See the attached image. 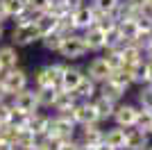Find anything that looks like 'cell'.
I'll return each mask as SVG.
<instances>
[{
  "label": "cell",
  "mask_w": 152,
  "mask_h": 150,
  "mask_svg": "<svg viewBox=\"0 0 152 150\" xmlns=\"http://www.w3.org/2000/svg\"><path fill=\"white\" fill-rule=\"evenodd\" d=\"M27 116L30 114H25V112H20V109H16V107L12 105V112H9V116H7V125L9 127H25L27 125Z\"/></svg>",
  "instance_id": "cell-26"
},
{
  "label": "cell",
  "mask_w": 152,
  "mask_h": 150,
  "mask_svg": "<svg viewBox=\"0 0 152 150\" xmlns=\"http://www.w3.org/2000/svg\"><path fill=\"white\" fill-rule=\"evenodd\" d=\"M95 150H114V148H111V146H107L104 141H102V143H98V146H95Z\"/></svg>",
  "instance_id": "cell-43"
},
{
  "label": "cell",
  "mask_w": 152,
  "mask_h": 150,
  "mask_svg": "<svg viewBox=\"0 0 152 150\" xmlns=\"http://www.w3.org/2000/svg\"><path fill=\"white\" fill-rule=\"evenodd\" d=\"M82 127H84L82 146H98V143H102V137H104V132L98 127V123H93V125H82Z\"/></svg>",
  "instance_id": "cell-22"
},
{
  "label": "cell",
  "mask_w": 152,
  "mask_h": 150,
  "mask_svg": "<svg viewBox=\"0 0 152 150\" xmlns=\"http://www.w3.org/2000/svg\"><path fill=\"white\" fill-rule=\"evenodd\" d=\"M116 25H118V30H121L123 39H134V34L139 32V27H136V18H118L116 21Z\"/></svg>",
  "instance_id": "cell-25"
},
{
  "label": "cell",
  "mask_w": 152,
  "mask_h": 150,
  "mask_svg": "<svg viewBox=\"0 0 152 150\" xmlns=\"http://www.w3.org/2000/svg\"><path fill=\"white\" fill-rule=\"evenodd\" d=\"M55 91L57 89L52 87H37V100H39V107H52V100H55Z\"/></svg>",
  "instance_id": "cell-27"
},
{
  "label": "cell",
  "mask_w": 152,
  "mask_h": 150,
  "mask_svg": "<svg viewBox=\"0 0 152 150\" xmlns=\"http://www.w3.org/2000/svg\"><path fill=\"white\" fill-rule=\"evenodd\" d=\"M125 43H127V39H123V34H121L116 23L104 27V48H123Z\"/></svg>",
  "instance_id": "cell-19"
},
{
  "label": "cell",
  "mask_w": 152,
  "mask_h": 150,
  "mask_svg": "<svg viewBox=\"0 0 152 150\" xmlns=\"http://www.w3.org/2000/svg\"><path fill=\"white\" fill-rule=\"evenodd\" d=\"M148 134H150V137H152V130H150V132H148Z\"/></svg>",
  "instance_id": "cell-47"
},
{
  "label": "cell",
  "mask_w": 152,
  "mask_h": 150,
  "mask_svg": "<svg viewBox=\"0 0 152 150\" xmlns=\"http://www.w3.org/2000/svg\"><path fill=\"white\" fill-rule=\"evenodd\" d=\"M0 82H2V87H5V93L12 98L14 93H18L23 89L27 87V73L18 66H14V68H5L0 73Z\"/></svg>",
  "instance_id": "cell-2"
},
{
  "label": "cell",
  "mask_w": 152,
  "mask_h": 150,
  "mask_svg": "<svg viewBox=\"0 0 152 150\" xmlns=\"http://www.w3.org/2000/svg\"><path fill=\"white\" fill-rule=\"evenodd\" d=\"M129 43L136 46V48L145 50L148 46L152 43V32H145V30H139L136 34H134V39H129Z\"/></svg>",
  "instance_id": "cell-32"
},
{
  "label": "cell",
  "mask_w": 152,
  "mask_h": 150,
  "mask_svg": "<svg viewBox=\"0 0 152 150\" xmlns=\"http://www.w3.org/2000/svg\"><path fill=\"white\" fill-rule=\"evenodd\" d=\"M0 150H12V141L2 139V141H0Z\"/></svg>",
  "instance_id": "cell-42"
},
{
  "label": "cell",
  "mask_w": 152,
  "mask_h": 150,
  "mask_svg": "<svg viewBox=\"0 0 152 150\" xmlns=\"http://www.w3.org/2000/svg\"><path fill=\"white\" fill-rule=\"evenodd\" d=\"M59 150H82V141H73V139H66V141H61Z\"/></svg>",
  "instance_id": "cell-38"
},
{
  "label": "cell",
  "mask_w": 152,
  "mask_h": 150,
  "mask_svg": "<svg viewBox=\"0 0 152 150\" xmlns=\"http://www.w3.org/2000/svg\"><path fill=\"white\" fill-rule=\"evenodd\" d=\"M121 5V0H93V9L98 12H104V14H114Z\"/></svg>",
  "instance_id": "cell-34"
},
{
  "label": "cell",
  "mask_w": 152,
  "mask_h": 150,
  "mask_svg": "<svg viewBox=\"0 0 152 150\" xmlns=\"http://www.w3.org/2000/svg\"><path fill=\"white\" fill-rule=\"evenodd\" d=\"M50 2L52 0H25V5L30 7V9H34V12H48L50 9Z\"/></svg>",
  "instance_id": "cell-36"
},
{
  "label": "cell",
  "mask_w": 152,
  "mask_h": 150,
  "mask_svg": "<svg viewBox=\"0 0 152 150\" xmlns=\"http://www.w3.org/2000/svg\"><path fill=\"white\" fill-rule=\"evenodd\" d=\"M57 52L61 57H66V59H80V57H84L86 52H89V48H86V43H84L82 34L70 32V34H66V37L61 39V46H59Z\"/></svg>",
  "instance_id": "cell-3"
},
{
  "label": "cell",
  "mask_w": 152,
  "mask_h": 150,
  "mask_svg": "<svg viewBox=\"0 0 152 150\" xmlns=\"http://www.w3.org/2000/svg\"><path fill=\"white\" fill-rule=\"evenodd\" d=\"M25 150H41V148H39V146H27Z\"/></svg>",
  "instance_id": "cell-45"
},
{
  "label": "cell",
  "mask_w": 152,
  "mask_h": 150,
  "mask_svg": "<svg viewBox=\"0 0 152 150\" xmlns=\"http://www.w3.org/2000/svg\"><path fill=\"white\" fill-rule=\"evenodd\" d=\"M18 59H20V55L14 46H0V66H2V71L18 66Z\"/></svg>",
  "instance_id": "cell-21"
},
{
  "label": "cell",
  "mask_w": 152,
  "mask_h": 150,
  "mask_svg": "<svg viewBox=\"0 0 152 150\" xmlns=\"http://www.w3.org/2000/svg\"><path fill=\"white\" fill-rule=\"evenodd\" d=\"M148 2H150V5H152V0H148Z\"/></svg>",
  "instance_id": "cell-50"
},
{
  "label": "cell",
  "mask_w": 152,
  "mask_h": 150,
  "mask_svg": "<svg viewBox=\"0 0 152 150\" xmlns=\"http://www.w3.org/2000/svg\"><path fill=\"white\" fill-rule=\"evenodd\" d=\"M48 123H50V118L48 116H43V114H39V112H34V114H30L27 116V130H32L37 137H41V134H45L48 132Z\"/></svg>",
  "instance_id": "cell-20"
},
{
  "label": "cell",
  "mask_w": 152,
  "mask_h": 150,
  "mask_svg": "<svg viewBox=\"0 0 152 150\" xmlns=\"http://www.w3.org/2000/svg\"><path fill=\"white\" fill-rule=\"evenodd\" d=\"M148 148V132L141 127H127L125 132V148L123 150H145Z\"/></svg>",
  "instance_id": "cell-10"
},
{
  "label": "cell",
  "mask_w": 152,
  "mask_h": 150,
  "mask_svg": "<svg viewBox=\"0 0 152 150\" xmlns=\"http://www.w3.org/2000/svg\"><path fill=\"white\" fill-rule=\"evenodd\" d=\"M2 21H7V12H5V2L0 0V23H2Z\"/></svg>",
  "instance_id": "cell-41"
},
{
  "label": "cell",
  "mask_w": 152,
  "mask_h": 150,
  "mask_svg": "<svg viewBox=\"0 0 152 150\" xmlns=\"http://www.w3.org/2000/svg\"><path fill=\"white\" fill-rule=\"evenodd\" d=\"M136 27H139V30H145V32H152V21L139 14V16H136Z\"/></svg>",
  "instance_id": "cell-39"
},
{
  "label": "cell",
  "mask_w": 152,
  "mask_h": 150,
  "mask_svg": "<svg viewBox=\"0 0 152 150\" xmlns=\"http://www.w3.org/2000/svg\"><path fill=\"white\" fill-rule=\"evenodd\" d=\"M9 37H12L14 46L25 48V46H32L34 41H39L41 34H39V30H37V25H34V23H25V25H16Z\"/></svg>",
  "instance_id": "cell-6"
},
{
  "label": "cell",
  "mask_w": 152,
  "mask_h": 150,
  "mask_svg": "<svg viewBox=\"0 0 152 150\" xmlns=\"http://www.w3.org/2000/svg\"><path fill=\"white\" fill-rule=\"evenodd\" d=\"M109 75H111V68H109V64L104 62L102 57L93 59V62L89 64V68H86V77H89V80H93L95 84H102Z\"/></svg>",
  "instance_id": "cell-13"
},
{
  "label": "cell",
  "mask_w": 152,
  "mask_h": 150,
  "mask_svg": "<svg viewBox=\"0 0 152 150\" xmlns=\"http://www.w3.org/2000/svg\"><path fill=\"white\" fill-rule=\"evenodd\" d=\"M125 91H127L125 87H121L118 82L109 80V77L100 84V96H107V98H111V100H121L123 96H125Z\"/></svg>",
  "instance_id": "cell-23"
},
{
  "label": "cell",
  "mask_w": 152,
  "mask_h": 150,
  "mask_svg": "<svg viewBox=\"0 0 152 150\" xmlns=\"http://www.w3.org/2000/svg\"><path fill=\"white\" fill-rule=\"evenodd\" d=\"M5 2V12H7V18H16L18 14L25 12V0H2Z\"/></svg>",
  "instance_id": "cell-29"
},
{
  "label": "cell",
  "mask_w": 152,
  "mask_h": 150,
  "mask_svg": "<svg viewBox=\"0 0 152 150\" xmlns=\"http://www.w3.org/2000/svg\"><path fill=\"white\" fill-rule=\"evenodd\" d=\"M139 102H141V109H152V84H145L139 91Z\"/></svg>",
  "instance_id": "cell-35"
},
{
  "label": "cell",
  "mask_w": 152,
  "mask_h": 150,
  "mask_svg": "<svg viewBox=\"0 0 152 150\" xmlns=\"http://www.w3.org/2000/svg\"><path fill=\"white\" fill-rule=\"evenodd\" d=\"M136 127H141L143 132H150L152 130V109H139Z\"/></svg>",
  "instance_id": "cell-33"
},
{
  "label": "cell",
  "mask_w": 152,
  "mask_h": 150,
  "mask_svg": "<svg viewBox=\"0 0 152 150\" xmlns=\"http://www.w3.org/2000/svg\"><path fill=\"white\" fill-rule=\"evenodd\" d=\"M121 57H123V66H136L139 62H143V50L127 41L121 48Z\"/></svg>",
  "instance_id": "cell-18"
},
{
  "label": "cell",
  "mask_w": 152,
  "mask_h": 150,
  "mask_svg": "<svg viewBox=\"0 0 152 150\" xmlns=\"http://www.w3.org/2000/svg\"><path fill=\"white\" fill-rule=\"evenodd\" d=\"M104 62L109 64V68L116 71L123 66V57H121V48H107V52H104V57H102Z\"/></svg>",
  "instance_id": "cell-30"
},
{
  "label": "cell",
  "mask_w": 152,
  "mask_h": 150,
  "mask_svg": "<svg viewBox=\"0 0 152 150\" xmlns=\"http://www.w3.org/2000/svg\"><path fill=\"white\" fill-rule=\"evenodd\" d=\"M136 116H139V107L134 105H121L114 109V118H116V125L121 127H134L136 125Z\"/></svg>",
  "instance_id": "cell-11"
},
{
  "label": "cell",
  "mask_w": 152,
  "mask_h": 150,
  "mask_svg": "<svg viewBox=\"0 0 152 150\" xmlns=\"http://www.w3.org/2000/svg\"><path fill=\"white\" fill-rule=\"evenodd\" d=\"M70 21L75 25V30H86L89 25L95 23V12L93 7H86V5H80L70 12Z\"/></svg>",
  "instance_id": "cell-8"
},
{
  "label": "cell",
  "mask_w": 152,
  "mask_h": 150,
  "mask_svg": "<svg viewBox=\"0 0 152 150\" xmlns=\"http://www.w3.org/2000/svg\"><path fill=\"white\" fill-rule=\"evenodd\" d=\"M41 150H59V146H61V141L55 137H50V134H41V137H37V143Z\"/></svg>",
  "instance_id": "cell-31"
},
{
  "label": "cell",
  "mask_w": 152,
  "mask_h": 150,
  "mask_svg": "<svg viewBox=\"0 0 152 150\" xmlns=\"http://www.w3.org/2000/svg\"><path fill=\"white\" fill-rule=\"evenodd\" d=\"M145 150H152V148H150V146H148V148H145Z\"/></svg>",
  "instance_id": "cell-48"
},
{
  "label": "cell",
  "mask_w": 152,
  "mask_h": 150,
  "mask_svg": "<svg viewBox=\"0 0 152 150\" xmlns=\"http://www.w3.org/2000/svg\"><path fill=\"white\" fill-rule=\"evenodd\" d=\"M66 68V64H50V66H43L39 68L34 80H37V87H59V80H61V73Z\"/></svg>",
  "instance_id": "cell-4"
},
{
  "label": "cell",
  "mask_w": 152,
  "mask_h": 150,
  "mask_svg": "<svg viewBox=\"0 0 152 150\" xmlns=\"http://www.w3.org/2000/svg\"><path fill=\"white\" fill-rule=\"evenodd\" d=\"M61 39H64V34H59V32H50V34H43V37L39 39V41L43 43V48H45V50H50V52H57L59 46H61Z\"/></svg>",
  "instance_id": "cell-28"
},
{
  "label": "cell",
  "mask_w": 152,
  "mask_h": 150,
  "mask_svg": "<svg viewBox=\"0 0 152 150\" xmlns=\"http://www.w3.org/2000/svg\"><path fill=\"white\" fill-rule=\"evenodd\" d=\"M64 2H66V5H68L70 9H75V7H80V5H82V0H64Z\"/></svg>",
  "instance_id": "cell-40"
},
{
  "label": "cell",
  "mask_w": 152,
  "mask_h": 150,
  "mask_svg": "<svg viewBox=\"0 0 152 150\" xmlns=\"http://www.w3.org/2000/svg\"><path fill=\"white\" fill-rule=\"evenodd\" d=\"M75 105H77L75 91H66V89L57 87V91H55V100H52V107H55L59 114H68Z\"/></svg>",
  "instance_id": "cell-9"
},
{
  "label": "cell",
  "mask_w": 152,
  "mask_h": 150,
  "mask_svg": "<svg viewBox=\"0 0 152 150\" xmlns=\"http://www.w3.org/2000/svg\"><path fill=\"white\" fill-rule=\"evenodd\" d=\"M57 23H59V16H55V14L50 12H41L34 18V25H37L39 34L43 37V34H50V32H57Z\"/></svg>",
  "instance_id": "cell-15"
},
{
  "label": "cell",
  "mask_w": 152,
  "mask_h": 150,
  "mask_svg": "<svg viewBox=\"0 0 152 150\" xmlns=\"http://www.w3.org/2000/svg\"><path fill=\"white\" fill-rule=\"evenodd\" d=\"M84 43L89 50H104V30H102L100 25H89L86 30H84Z\"/></svg>",
  "instance_id": "cell-12"
},
{
  "label": "cell",
  "mask_w": 152,
  "mask_h": 150,
  "mask_svg": "<svg viewBox=\"0 0 152 150\" xmlns=\"http://www.w3.org/2000/svg\"><path fill=\"white\" fill-rule=\"evenodd\" d=\"M45 134H50V137L59 139V141H66V139H73V134H75V121H73V116L68 114H57L55 118H50V123H48V132Z\"/></svg>",
  "instance_id": "cell-1"
},
{
  "label": "cell",
  "mask_w": 152,
  "mask_h": 150,
  "mask_svg": "<svg viewBox=\"0 0 152 150\" xmlns=\"http://www.w3.org/2000/svg\"><path fill=\"white\" fill-rule=\"evenodd\" d=\"M93 107H95V112H98V116H100V121H107V118L114 116L116 100L107 98V96H98V98L93 100Z\"/></svg>",
  "instance_id": "cell-17"
},
{
  "label": "cell",
  "mask_w": 152,
  "mask_h": 150,
  "mask_svg": "<svg viewBox=\"0 0 152 150\" xmlns=\"http://www.w3.org/2000/svg\"><path fill=\"white\" fill-rule=\"evenodd\" d=\"M70 116L75 121V125H93L100 123V116L93 107V100H86V102H77L73 109H70Z\"/></svg>",
  "instance_id": "cell-5"
},
{
  "label": "cell",
  "mask_w": 152,
  "mask_h": 150,
  "mask_svg": "<svg viewBox=\"0 0 152 150\" xmlns=\"http://www.w3.org/2000/svg\"><path fill=\"white\" fill-rule=\"evenodd\" d=\"M143 82L152 84V59H143Z\"/></svg>",
  "instance_id": "cell-37"
},
{
  "label": "cell",
  "mask_w": 152,
  "mask_h": 150,
  "mask_svg": "<svg viewBox=\"0 0 152 150\" xmlns=\"http://www.w3.org/2000/svg\"><path fill=\"white\" fill-rule=\"evenodd\" d=\"M0 73H2V66H0Z\"/></svg>",
  "instance_id": "cell-49"
},
{
  "label": "cell",
  "mask_w": 152,
  "mask_h": 150,
  "mask_svg": "<svg viewBox=\"0 0 152 150\" xmlns=\"http://www.w3.org/2000/svg\"><path fill=\"white\" fill-rule=\"evenodd\" d=\"M143 52H145V55H148V59H152V43H150V46H148V48H145V50H143Z\"/></svg>",
  "instance_id": "cell-44"
},
{
  "label": "cell",
  "mask_w": 152,
  "mask_h": 150,
  "mask_svg": "<svg viewBox=\"0 0 152 150\" xmlns=\"http://www.w3.org/2000/svg\"><path fill=\"white\" fill-rule=\"evenodd\" d=\"M84 77H86V75H84V71L66 66V68H64V73H61V80H59V87L66 89V91H75V89L82 84Z\"/></svg>",
  "instance_id": "cell-14"
},
{
  "label": "cell",
  "mask_w": 152,
  "mask_h": 150,
  "mask_svg": "<svg viewBox=\"0 0 152 150\" xmlns=\"http://www.w3.org/2000/svg\"><path fill=\"white\" fill-rule=\"evenodd\" d=\"M12 105L16 107V109H20V112L25 114H34L39 112V100H37V93H34V89H23V91H18V93L12 96Z\"/></svg>",
  "instance_id": "cell-7"
},
{
  "label": "cell",
  "mask_w": 152,
  "mask_h": 150,
  "mask_svg": "<svg viewBox=\"0 0 152 150\" xmlns=\"http://www.w3.org/2000/svg\"><path fill=\"white\" fill-rule=\"evenodd\" d=\"M125 127H121V125H116V127H111V130L104 132V137H102V141L107 146H111L114 150H123L125 148Z\"/></svg>",
  "instance_id": "cell-16"
},
{
  "label": "cell",
  "mask_w": 152,
  "mask_h": 150,
  "mask_svg": "<svg viewBox=\"0 0 152 150\" xmlns=\"http://www.w3.org/2000/svg\"><path fill=\"white\" fill-rule=\"evenodd\" d=\"M2 34H5V27H2V23H0V39H2Z\"/></svg>",
  "instance_id": "cell-46"
},
{
  "label": "cell",
  "mask_w": 152,
  "mask_h": 150,
  "mask_svg": "<svg viewBox=\"0 0 152 150\" xmlns=\"http://www.w3.org/2000/svg\"><path fill=\"white\" fill-rule=\"evenodd\" d=\"M95 93H98V84L93 80H89V77H84L82 84L75 89V96L77 98H84V100H93Z\"/></svg>",
  "instance_id": "cell-24"
}]
</instances>
